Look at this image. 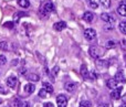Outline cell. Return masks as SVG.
I'll list each match as a JSON object with an SVG mask.
<instances>
[{"mask_svg": "<svg viewBox=\"0 0 126 107\" xmlns=\"http://www.w3.org/2000/svg\"><path fill=\"white\" fill-rule=\"evenodd\" d=\"M0 94H6V91L2 90V87L0 86Z\"/></svg>", "mask_w": 126, "mask_h": 107, "instance_id": "33", "label": "cell"}, {"mask_svg": "<svg viewBox=\"0 0 126 107\" xmlns=\"http://www.w3.org/2000/svg\"><path fill=\"white\" fill-rule=\"evenodd\" d=\"M122 90L123 87H116L115 90H113V92L111 93V97L113 99H118L121 97V93H122Z\"/></svg>", "mask_w": 126, "mask_h": 107, "instance_id": "9", "label": "cell"}, {"mask_svg": "<svg viewBox=\"0 0 126 107\" xmlns=\"http://www.w3.org/2000/svg\"><path fill=\"white\" fill-rule=\"evenodd\" d=\"M39 96L41 97V98H46V97L48 96V92H47L44 88H42V90L39 91Z\"/></svg>", "mask_w": 126, "mask_h": 107, "instance_id": "24", "label": "cell"}, {"mask_svg": "<svg viewBox=\"0 0 126 107\" xmlns=\"http://www.w3.org/2000/svg\"><path fill=\"white\" fill-rule=\"evenodd\" d=\"M65 28H66V23L64 21H60V22L54 23V30H57V31H62Z\"/></svg>", "mask_w": 126, "mask_h": 107, "instance_id": "13", "label": "cell"}, {"mask_svg": "<svg viewBox=\"0 0 126 107\" xmlns=\"http://www.w3.org/2000/svg\"><path fill=\"white\" fill-rule=\"evenodd\" d=\"M21 105L22 103L19 98H15L12 101V103H11V107H21Z\"/></svg>", "mask_w": 126, "mask_h": 107, "instance_id": "20", "label": "cell"}, {"mask_svg": "<svg viewBox=\"0 0 126 107\" xmlns=\"http://www.w3.org/2000/svg\"><path fill=\"white\" fill-rule=\"evenodd\" d=\"M6 83H7V85H8V87L15 88L16 86H17V84H18V79L17 77H15V76H10V77L7 79Z\"/></svg>", "mask_w": 126, "mask_h": 107, "instance_id": "6", "label": "cell"}, {"mask_svg": "<svg viewBox=\"0 0 126 107\" xmlns=\"http://www.w3.org/2000/svg\"><path fill=\"white\" fill-rule=\"evenodd\" d=\"M4 107H7V106H4Z\"/></svg>", "mask_w": 126, "mask_h": 107, "instance_id": "36", "label": "cell"}, {"mask_svg": "<svg viewBox=\"0 0 126 107\" xmlns=\"http://www.w3.org/2000/svg\"><path fill=\"white\" fill-rule=\"evenodd\" d=\"M21 107H30V104H29L28 102H26V103H22Z\"/></svg>", "mask_w": 126, "mask_h": 107, "instance_id": "32", "label": "cell"}, {"mask_svg": "<svg viewBox=\"0 0 126 107\" xmlns=\"http://www.w3.org/2000/svg\"><path fill=\"white\" fill-rule=\"evenodd\" d=\"M122 107H126V104H123V105H122Z\"/></svg>", "mask_w": 126, "mask_h": 107, "instance_id": "35", "label": "cell"}, {"mask_svg": "<svg viewBox=\"0 0 126 107\" xmlns=\"http://www.w3.org/2000/svg\"><path fill=\"white\" fill-rule=\"evenodd\" d=\"M101 4L104 8H110L111 7V0H101Z\"/></svg>", "mask_w": 126, "mask_h": 107, "instance_id": "23", "label": "cell"}, {"mask_svg": "<svg viewBox=\"0 0 126 107\" xmlns=\"http://www.w3.org/2000/svg\"><path fill=\"white\" fill-rule=\"evenodd\" d=\"M0 49H1V50H7V43L6 42H1V43H0Z\"/></svg>", "mask_w": 126, "mask_h": 107, "instance_id": "29", "label": "cell"}, {"mask_svg": "<svg viewBox=\"0 0 126 107\" xmlns=\"http://www.w3.org/2000/svg\"><path fill=\"white\" fill-rule=\"evenodd\" d=\"M54 10V6H53V3L52 2H50V1H48L46 4L43 6V8L41 9V13L43 15H47L48 13H50V12H52V11Z\"/></svg>", "mask_w": 126, "mask_h": 107, "instance_id": "3", "label": "cell"}, {"mask_svg": "<svg viewBox=\"0 0 126 107\" xmlns=\"http://www.w3.org/2000/svg\"><path fill=\"white\" fill-rule=\"evenodd\" d=\"M57 104H58V107H66L67 98L64 95H59V96L57 97Z\"/></svg>", "mask_w": 126, "mask_h": 107, "instance_id": "5", "label": "cell"}, {"mask_svg": "<svg viewBox=\"0 0 126 107\" xmlns=\"http://www.w3.org/2000/svg\"><path fill=\"white\" fill-rule=\"evenodd\" d=\"M120 45H121V48H122L123 51H126V40L125 39H123L122 41H121Z\"/></svg>", "mask_w": 126, "mask_h": 107, "instance_id": "27", "label": "cell"}, {"mask_svg": "<svg viewBox=\"0 0 126 107\" xmlns=\"http://www.w3.org/2000/svg\"><path fill=\"white\" fill-rule=\"evenodd\" d=\"M4 27L8 29H12L13 28V22H6L4 23Z\"/></svg>", "mask_w": 126, "mask_h": 107, "instance_id": "28", "label": "cell"}, {"mask_svg": "<svg viewBox=\"0 0 126 107\" xmlns=\"http://www.w3.org/2000/svg\"><path fill=\"white\" fill-rule=\"evenodd\" d=\"M86 1H87V3L90 4V7L93 9H97L101 3V0H86Z\"/></svg>", "mask_w": 126, "mask_h": 107, "instance_id": "15", "label": "cell"}, {"mask_svg": "<svg viewBox=\"0 0 126 107\" xmlns=\"http://www.w3.org/2000/svg\"><path fill=\"white\" fill-rule=\"evenodd\" d=\"M83 20L89 22V23H91V22H93L94 20H95V14L92 13L91 11H86V12L83 13Z\"/></svg>", "mask_w": 126, "mask_h": 107, "instance_id": "4", "label": "cell"}, {"mask_svg": "<svg viewBox=\"0 0 126 107\" xmlns=\"http://www.w3.org/2000/svg\"><path fill=\"white\" fill-rule=\"evenodd\" d=\"M121 107H122V106H121Z\"/></svg>", "mask_w": 126, "mask_h": 107, "instance_id": "37", "label": "cell"}, {"mask_svg": "<svg viewBox=\"0 0 126 107\" xmlns=\"http://www.w3.org/2000/svg\"><path fill=\"white\" fill-rule=\"evenodd\" d=\"M117 84H118V82L116 81L115 79H110L109 81L106 82V86L110 90H115V88L117 87Z\"/></svg>", "mask_w": 126, "mask_h": 107, "instance_id": "10", "label": "cell"}, {"mask_svg": "<svg viewBox=\"0 0 126 107\" xmlns=\"http://www.w3.org/2000/svg\"><path fill=\"white\" fill-rule=\"evenodd\" d=\"M101 19L104 20L105 22H111V23L115 21V18H113V15L109 14V13H105V12L101 13Z\"/></svg>", "mask_w": 126, "mask_h": 107, "instance_id": "8", "label": "cell"}, {"mask_svg": "<svg viewBox=\"0 0 126 107\" xmlns=\"http://www.w3.org/2000/svg\"><path fill=\"white\" fill-rule=\"evenodd\" d=\"M98 107H109V106H107V104H103V105H101V106H98Z\"/></svg>", "mask_w": 126, "mask_h": 107, "instance_id": "34", "label": "cell"}, {"mask_svg": "<svg viewBox=\"0 0 126 107\" xmlns=\"http://www.w3.org/2000/svg\"><path fill=\"white\" fill-rule=\"evenodd\" d=\"M42 86H43V88L47 91V92H48V94H52V93H53V87H52V85H51L50 83H47V82H44Z\"/></svg>", "mask_w": 126, "mask_h": 107, "instance_id": "17", "label": "cell"}, {"mask_svg": "<svg viewBox=\"0 0 126 107\" xmlns=\"http://www.w3.org/2000/svg\"><path fill=\"white\" fill-rule=\"evenodd\" d=\"M89 52H90V55H91L92 57H94V59H96V60H98L101 56H103V54H104V50H103L102 48H100V46H97V45L90 46Z\"/></svg>", "mask_w": 126, "mask_h": 107, "instance_id": "1", "label": "cell"}, {"mask_svg": "<svg viewBox=\"0 0 126 107\" xmlns=\"http://www.w3.org/2000/svg\"><path fill=\"white\" fill-rule=\"evenodd\" d=\"M76 86H78V84H76V83H73V82H69V83L65 84V90H66L69 93H73L74 91L76 90Z\"/></svg>", "mask_w": 126, "mask_h": 107, "instance_id": "11", "label": "cell"}, {"mask_svg": "<svg viewBox=\"0 0 126 107\" xmlns=\"http://www.w3.org/2000/svg\"><path fill=\"white\" fill-rule=\"evenodd\" d=\"M52 72H53V75H57L58 73H59V67H58V66H55V67L53 68Z\"/></svg>", "mask_w": 126, "mask_h": 107, "instance_id": "30", "label": "cell"}, {"mask_svg": "<svg viewBox=\"0 0 126 107\" xmlns=\"http://www.w3.org/2000/svg\"><path fill=\"white\" fill-rule=\"evenodd\" d=\"M7 63V57L4 55H0V65H4Z\"/></svg>", "mask_w": 126, "mask_h": 107, "instance_id": "26", "label": "cell"}, {"mask_svg": "<svg viewBox=\"0 0 126 107\" xmlns=\"http://www.w3.org/2000/svg\"><path fill=\"white\" fill-rule=\"evenodd\" d=\"M115 80L117 82H121V83H126V79H125V75L122 71H118L115 75Z\"/></svg>", "mask_w": 126, "mask_h": 107, "instance_id": "12", "label": "cell"}, {"mask_svg": "<svg viewBox=\"0 0 126 107\" xmlns=\"http://www.w3.org/2000/svg\"><path fill=\"white\" fill-rule=\"evenodd\" d=\"M81 75L83 76V79H86V80H90V73H89V71H87V68H86V66L85 65H82L81 66Z\"/></svg>", "mask_w": 126, "mask_h": 107, "instance_id": "14", "label": "cell"}, {"mask_svg": "<svg viewBox=\"0 0 126 107\" xmlns=\"http://www.w3.org/2000/svg\"><path fill=\"white\" fill-rule=\"evenodd\" d=\"M43 107H54V105H53L52 103H46L43 105Z\"/></svg>", "mask_w": 126, "mask_h": 107, "instance_id": "31", "label": "cell"}, {"mask_svg": "<svg viewBox=\"0 0 126 107\" xmlns=\"http://www.w3.org/2000/svg\"><path fill=\"white\" fill-rule=\"evenodd\" d=\"M18 3L22 8H29L30 7V1L29 0H18Z\"/></svg>", "mask_w": 126, "mask_h": 107, "instance_id": "18", "label": "cell"}, {"mask_svg": "<svg viewBox=\"0 0 126 107\" xmlns=\"http://www.w3.org/2000/svg\"><path fill=\"white\" fill-rule=\"evenodd\" d=\"M116 45H117V43H116L114 40H110V41L106 42V48L107 49H113V48H115Z\"/></svg>", "mask_w": 126, "mask_h": 107, "instance_id": "21", "label": "cell"}, {"mask_svg": "<svg viewBox=\"0 0 126 107\" xmlns=\"http://www.w3.org/2000/svg\"><path fill=\"white\" fill-rule=\"evenodd\" d=\"M120 30L123 34H126V21H122L120 23Z\"/></svg>", "mask_w": 126, "mask_h": 107, "instance_id": "22", "label": "cell"}, {"mask_svg": "<svg viewBox=\"0 0 126 107\" xmlns=\"http://www.w3.org/2000/svg\"><path fill=\"white\" fill-rule=\"evenodd\" d=\"M28 80H29V81H32V82H38L40 80V77H39V75L31 73V74L28 75Z\"/></svg>", "mask_w": 126, "mask_h": 107, "instance_id": "19", "label": "cell"}, {"mask_svg": "<svg viewBox=\"0 0 126 107\" xmlns=\"http://www.w3.org/2000/svg\"><path fill=\"white\" fill-rule=\"evenodd\" d=\"M79 107H91V103L89 101H83V102H81Z\"/></svg>", "mask_w": 126, "mask_h": 107, "instance_id": "25", "label": "cell"}, {"mask_svg": "<svg viewBox=\"0 0 126 107\" xmlns=\"http://www.w3.org/2000/svg\"><path fill=\"white\" fill-rule=\"evenodd\" d=\"M84 37H85V39L86 40L92 41V40H94L96 38V31L94 30V29H92V28L86 29V30L84 31Z\"/></svg>", "mask_w": 126, "mask_h": 107, "instance_id": "2", "label": "cell"}, {"mask_svg": "<svg viewBox=\"0 0 126 107\" xmlns=\"http://www.w3.org/2000/svg\"><path fill=\"white\" fill-rule=\"evenodd\" d=\"M117 12H118V14L123 15V17H126V0H124V1L118 6Z\"/></svg>", "mask_w": 126, "mask_h": 107, "instance_id": "7", "label": "cell"}, {"mask_svg": "<svg viewBox=\"0 0 126 107\" xmlns=\"http://www.w3.org/2000/svg\"><path fill=\"white\" fill-rule=\"evenodd\" d=\"M34 91H35V86L33 85V84H26V86H24V92L26 93L32 94Z\"/></svg>", "mask_w": 126, "mask_h": 107, "instance_id": "16", "label": "cell"}]
</instances>
